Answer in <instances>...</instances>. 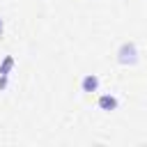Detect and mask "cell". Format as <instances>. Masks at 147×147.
Listing matches in <instances>:
<instances>
[{"mask_svg":"<svg viewBox=\"0 0 147 147\" xmlns=\"http://www.w3.org/2000/svg\"><path fill=\"white\" fill-rule=\"evenodd\" d=\"M115 60H117V64H122V67H136L138 60H140V53H138L136 41H133V39L122 41V44L117 46V51H115Z\"/></svg>","mask_w":147,"mask_h":147,"instance_id":"6da1fadb","label":"cell"},{"mask_svg":"<svg viewBox=\"0 0 147 147\" xmlns=\"http://www.w3.org/2000/svg\"><path fill=\"white\" fill-rule=\"evenodd\" d=\"M99 87H101L99 74H83V78H80V92L83 94H94V92H99Z\"/></svg>","mask_w":147,"mask_h":147,"instance_id":"7a4b0ae2","label":"cell"},{"mask_svg":"<svg viewBox=\"0 0 147 147\" xmlns=\"http://www.w3.org/2000/svg\"><path fill=\"white\" fill-rule=\"evenodd\" d=\"M96 106H99L103 113H113V110L119 108V99H117V94H113V92H103V94H99Z\"/></svg>","mask_w":147,"mask_h":147,"instance_id":"3957f363","label":"cell"},{"mask_svg":"<svg viewBox=\"0 0 147 147\" xmlns=\"http://www.w3.org/2000/svg\"><path fill=\"white\" fill-rule=\"evenodd\" d=\"M14 67H16V60H14V55H5V57L0 60V74H2V76H9Z\"/></svg>","mask_w":147,"mask_h":147,"instance_id":"277c9868","label":"cell"},{"mask_svg":"<svg viewBox=\"0 0 147 147\" xmlns=\"http://www.w3.org/2000/svg\"><path fill=\"white\" fill-rule=\"evenodd\" d=\"M7 85H9V76H2V74H0V92H5Z\"/></svg>","mask_w":147,"mask_h":147,"instance_id":"5b68a950","label":"cell"},{"mask_svg":"<svg viewBox=\"0 0 147 147\" xmlns=\"http://www.w3.org/2000/svg\"><path fill=\"white\" fill-rule=\"evenodd\" d=\"M2 37H5V18L0 16V39H2Z\"/></svg>","mask_w":147,"mask_h":147,"instance_id":"8992f818","label":"cell"}]
</instances>
